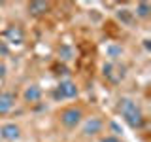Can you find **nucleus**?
<instances>
[{"label": "nucleus", "instance_id": "nucleus-13", "mask_svg": "<svg viewBox=\"0 0 151 142\" xmlns=\"http://www.w3.org/2000/svg\"><path fill=\"white\" fill-rule=\"evenodd\" d=\"M4 76H6V64L0 63V78H4Z\"/></svg>", "mask_w": 151, "mask_h": 142}, {"label": "nucleus", "instance_id": "nucleus-12", "mask_svg": "<svg viewBox=\"0 0 151 142\" xmlns=\"http://www.w3.org/2000/svg\"><path fill=\"white\" fill-rule=\"evenodd\" d=\"M100 142H121V140L117 138V136H104Z\"/></svg>", "mask_w": 151, "mask_h": 142}, {"label": "nucleus", "instance_id": "nucleus-9", "mask_svg": "<svg viewBox=\"0 0 151 142\" xmlns=\"http://www.w3.org/2000/svg\"><path fill=\"white\" fill-rule=\"evenodd\" d=\"M49 9V2H42V0H36V2H30L28 4V13L32 15H42Z\"/></svg>", "mask_w": 151, "mask_h": 142}, {"label": "nucleus", "instance_id": "nucleus-2", "mask_svg": "<svg viewBox=\"0 0 151 142\" xmlns=\"http://www.w3.org/2000/svg\"><path fill=\"white\" fill-rule=\"evenodd\" d=\"M59 117H60V123H63L66 129H74V127H78L79 123H81L83 112H81V108H78V106H68L60 112Z\"/></svg>", "mask_w": 151, "mask_h": 142}, {"label": "nucleus", "instance_id": "nucleus-10", "mask_svg": "<svg viewBox=\"0 0 151 142\" xmlns=\"http://www.w3.org/2000/svg\"><path fill=\"white\" fill-rule=\"evenodd\" d=\"M149 12H151V6H149L147 2H140L138 6H136V15L142 17V19L149 17Z\"/></svg>", "mask_w": 151, "mask_h": 142}, {"label": "nucleus", "instance_id": "nucleus-4", "mask_svg": "<svg viewBox=\"0 0 151 142\" xmlns=\"http://www.w3.org/2000/svg\"><path fill=\"white\" fill-rule=\"evenodd\" d=\"M4 36H6V42L8 44H23L25 42V32H23V28L21 27H8L6 28V32H4Z\"/></svg>", "mask_w": 151, "mask_h": 142}, {"label": "nucleus", "instance_id": "nucleus-11", "mask_svg": "<svg viewBox=\"0 0 151 142\" xmlns=\"http://www.w3.org/2000/svg\"><path fill=\"white\" fill-rule=\"evenodd\" d=\"M106 51H108V57H111V59H117V57L123 55V47L121 46H110Z\"/></svg>", "mask_w": 151, "mask_h": 142}, {"label": "nucleus", "instance_id": "nucleus-8", "mask_svg": "<svg viewBox=\"0 0 151 142\" xmlns=\"http://www.w3.org/2000/svg\"><path fill=\"white\" fill-rule=\"evenodd\" d=\"M23 97H25L27 102H38L42 99V87L36 85V83L28 85V87L25 89V93H23Z\"/></svg>", "mask_w": 151, "mask_h": 142}, {"label": "nucleus", "instance_id": "nucleus-3", "mask_svg": "<svg viewBox=\"0 0 151 142\" xmlns=\"http://www.w3.org/2000/svg\"><path fill=\"white\" fill-rule=\"evenodd\" d=\"M78 93H79V89L72 80H63V82L57 85L55 99H76Z\"/></svg>", "mask_w": 151, "mask_h": 142}, {"label": "nucleus", "instance_id": "nucleus-1", "mask_svg": "<svg viewBox=\"0 0 151 142\" xmlns=\"http://www.w3.org/2000/svg\"><path fill=\"white\" fill-rule=\"evenodd\" d=\"M119 112L123 116V120H125L132 129H140L142 125H144V114H142L140 106L136 104L132 99H121L119 101Z\"/></svg>", "mask_w": 151, "mask_h": 142}, {"label": "nucleus", "instance_id": "nucleus-7", "mask_svg": "<svg viewBox=\"0 0 151 142\" xmlns=\"http://www.w3.org/2000/svg\"><path fill=\"white\" fill-rule=\"evenodd\" d=\"M15 106V95L13 93H0V116H6Z\"/></svg>", "mask_w": 151, "mask_h": 142}, {"label": "nucleus", "instance_id": "nucleus-6", "mask_svg": "<svg viewBox=\"0 0 151 142\" xmlns=\"http://www.w3.org/2000/svg\"><path fill=\"white\" fill-rule=\"evenodd\" d=\"M0 136L4 140H17L21 136V127L15 123H6V125L0 127Z\"/></svg>", "mask_w": 151, "mask_h": 142}, {"label": "nucleus", "instance_id": "nucleus-5", "mask_svg": "<svg viewBox=\"0 0 151 142\" xmlns=\"http://www.w3.org/2000/svg\"><path fill=\"white\" fill-rule=\"evenodd\" d=\"M102 127H104V123H102L100 117H89V120L83 123V135L85 136H94L102 131Z\"/></svg>", "mask_w": 151, "mask_h": 142}]
</instances>
